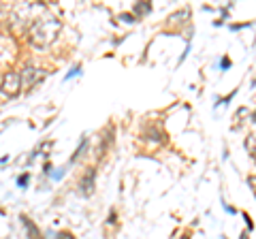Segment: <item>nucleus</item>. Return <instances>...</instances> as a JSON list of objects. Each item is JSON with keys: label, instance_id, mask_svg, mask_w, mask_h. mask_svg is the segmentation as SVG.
I'll return each mask as SVG.
<instances>
[{"label": "nucleus", "instance_id": "423d86ee", "mask_svg": "<svg viewBox=\"0 0 256 239\" xmlns=\"http://www.w3.org/2000/svg\"><path fill=\"white\" fill-rule=\"evenodd\" d=\"M134 13H137V15H146V13H150V4H148V2H146V4H143V2L134 4Z\"/></svg>", "mask_w": 256, "mask_h": 239}, {"label": "nucleus", "instance_id": "39448f33", "mask_svg": "<svg viewBox=\"0 0 256 239\" xmlns=\"http://www.w3.org/2000/svg\"><path fill=\"white\" fill-rule=\"evenodd\" d=\"M24 224H26V230L30 233V237H32V239H41V237H38V230H36V226L32 224V222H30L28 218H24Z\"/></svg>", "mask_w": 256, "mask_h": 239}, {"label": "nucleus", "instance_id": "9d476101", "mask_svg": "<svg viewBox=\"0 0 256 239\" xmlns=\"http://www.w3.org/2000/svg\"><path fill=\"white\" fill-rule=\"evenodd\" d=\"M58 239H73V237H70L68 233H60V237H58Z\"/></svg>", "mask_w": 256, "mask_h": 239}, {"label": "nucleus", "instance_id": "1a4fd4ad", "mask_svg": "<svg viewBox=\"0 0 256 239\" xmlns=\"http://www.w3.org/2000/svg\"><path fill=\"white\" fill-rule=\"evenodd\" d=\"M18 184H20V186H26V184H28V175H22V178H20V182H18Z\"/></svg>", "mask_w": 256, "mask_h": 239}, {"label": "nucleus", "instance_id": "7ed1b4c3", "mask_svg": "<svg viewBox=\"0 0 256 239\" xmlns=\"http://www.w3.org/2000/svg\"><path fill=\"white\" fill-rule=\"evenodd\" d=\"M43 70H38L34 66H26L24 68V73H22V88H32L34 84H38L43 79Z\"/></svg>", "mask_w": 256, "mask_h": 239}, {"label": "nucleus", "instance_id": "20e7f679", "mask_svg": "<svg viewBox=\"0 0 256 239\" xmlns=\"http://www.w3.org/2000/svg\"><path fill=\"white\" fill-rule=\"evenodd\" d=\"M79 190H82L84 196H90V194H92V190H94V171H92V169L86 171V175L82 178V182H79Z\"/></svg>", "mask_w": 256, "mask_h": 239}, {"label": "nucleus", "instance_id": "0eeeda50", "mask_svg": "<svg viewBox=\"0 0 256 239\" xmlns=\"http://www.w3.org/2000/svg\"><path fill=\"white\" fill-rule=\"evenodd\" d=\"M246 148L250 150L252 156L256 158V137H250V139H248V141H246Z\"/></svg>", "mask_w": 256, "mask_h": 239}, {"label": "nucleus", "instance_id": "f03ea898", "mask_svg": "<svg viewBox=\"0 0 256 239\" xmlns=\"http://www.w3.org/2000/svg\"><path fill=\"white\" fill-rule=\"evenodd\" d=\"M20 90H22V75L20 73H6L2 77V94L13 98L20 94Z\"/></svg>", "mask_w": 256, "mask_h": 239}, {"label": "nucleus", "instance_id": "f257e3e1", "mask_svg": "<svg viewBox=\"0 0 256 239\" xmlns=\"http://www.w3.org/2000/svg\"><path fill=\"white\" fill-rule=\"evenodd\" d=\"M62 30V24L60 20L56 18H38L32 22V26L28 30V41L38 47V50H43V47H50L56 36H58V32Z\"/></svg>", "mask_w": 256, "mask_h": 239}, {"label": "nucleus", "instance_id": "6e6552de", "mask_svg": "<svg viewBox=\"0 0 256 239\" xmlns=\"http://www.w3.org/2000/svg\"><path fill=\"white\" fill-rule=\"evenodd\" d=\"M86 148H88V139H84V141H82V146H79V150L73 154V160H77V158H82V154L86 152Z\"/></svg>", "mask_w": 256, "mask_h": 239}]
</instances>
